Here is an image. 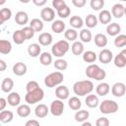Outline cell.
Returning <instances> with one entry per match:
<instances>
[{"label":"cell","instance_id":"6da1fadb","mask_svg":"<svg viewBox=\"0 0 126 126\" xmlns=\"http://www.w3.org/2000/svg\"><path fill=\"white\" fill-rule=\"evenodd\" d=\"M94 90V84L90 80H84V81H78L73 85V91L75 94L79 96H84L86 94H89Z\"/></svg>","mask_w":126,"mask_h":126},{"label":"cell","instance_id":"7a4b0ae2","mask_svg":"<svg viewBox=\"0 0 126 126\" xmlns=\"http://www.w3.org/2000/svg\"><path fill=\"white\" fill-rule=\"evenodd\" d=\"M86 75L90 79H94L96 81H101L105 79L106 73L103 69H101L96 64H91L86 69Z\"/></svg>","mask_w":126,"mask_h":126},{"label":"cell","instance_id":"3957f363","mask_svg":"<svg viewBox=\"0 0 126 126\" xmlns=\"http://www.w3.org/2000/svg\"><path fill=\"white\" fill-rule=\"evenodd\" d=\"M69 48H70V45L67 40H59L52 45L51 52H52V55L60 58V57H63L68 52Z\"/></svg>","mask_w":126,"mask_h":126},{"label":"cell","instance_id":"277c9868","mask_svg":"<svg viewBox=\"0 0 126 126\" xmlns=\"http://www.w3.org/2000/svg\"><path fill=\"white\" fill-rule=\"evenodd\" d=\"M64 80V76L60 71H56L47 75L44 79V84L47 88H53L59 86Z\"/></svg>","mask_w":126,"mask_h":126},{"label":"cell","instance_id":"5b68a950","mask_svg":"<svg viewBox=\"0 0 126 126\" xmlns=\"http://www.w3.org/2000/svg\"><path fill=\"white\" fill-rule=\"evenodd\" d=\"M44 97V92L41 88H37L36 90L27 92V94L25 96V100L28 104H34L36 102H39Z\"/></svg>","mask_w":126,"mask_h":126},{"label":"cell","instance_id":"8992f818","mask_svg":"<svg viewBox=\"0 0 126 126\" xmlns=\"http://www.w3.org/2000/svg\"><path fill=\"white\" fill-rule=\"evenodd\" d=\"M118 110V104L112 99H104L99 104V111L104 114L115 113Z\"/></svg>","mask_w":126,"mask_h":126},{"label":"cell","instance_id":"52a82bcc","mask_svg":"<svg viewBox=\"0 0 126 126\" xmlns=\"http://www.w3.org/2000/svg\"><path fill=\"white\" fill-rule=\"evenodd\" d=\"M64 111V103L62 99H54L50 104V112L54 116H60Z\"/></svg>","mask_w":126,"mask_h":126},{"label":"cell","instance_id":"ba28073f","mask_svg":"<svg viewBox=\"0 0 126 126\" xmlns=\"http://www.w3.org/2000/svg\"><path fill=\"white\" fill-rule=\"evenodd\" d=\"M125 93H126V86L121 82L115 83L111 88V94L116 97L123 96Z\"/></svg>","mask_w":126,"mask_h":126},{"label":"cell","instance_id":"9c48e42d","mask_svg":"<svg viewBox=\"0 0 126 126\" xmlns=\"http://www.w3.org/2000/svg\"><path fill=\"white\" fill-rule=\"evenodd\" d=\"M40 18L44 22H52L55 18V12L52 8L46 7L40 11Z\"/></svg>","mask_w":126,"mask_h":126},{"label":"cell","instance_id":"30bf717a","mask_svg":"<svg viewBox=\"0 0 126 126\" xmlns=\"http://www.w3.org/2000/svg\"><path fill=\"white\" fill-rule=\"evenodd\" d=\"M113 58V54L109 49H102L99 52L98 55V60L102 64H108Z\"/></svg>","mask_w":126,"mask_h":126},{"label":"cell","instance_id":"8fae6325","mask_svg":"<svg viewBox=\"0 0 126 126\" xmlns=\"http://www.w3.org/2000/svg\"><path fill=\"white\" fill-rule=\"evenodd\" d=\"M69 94H70L69 89L66 86H59L55 90V95L57 96V98L62 99V100L68 98L69 97Z\"/></svg>","mask_w":126,"mask_h":126},{"label":"cell","instance_id":"7c38bea8","mask_svg":"<svg viewBox=\"0 0 126 126\" xmlns=\"http://www.w3.org/2000/svg\"><path fill=\"white\" fill-rule=\"evenodd\" d=\"M120 32H121V27H120L119 24H117V23L108 24L107 27H106V32H107V34H109L110 36L118 35Z\"/></svg>","mask_w":126,"mask_h":126},{"label":"cell","instance_id":"4fadbf2b","mask_svg":"<svg viewBox=\"0 0 126 126\" xmlns=\"http://www.w3.org/2000/svg\"><path fill=\"white\" fill-rule=\"evenodd\" d=\"M49 111H50V109L47 107V105H45V104H43V103L38 104V105L35 107V109H34L35 116L38 117V118H43V117H45V116L48 114Z\"/></svg>","mask_w":126,"mask_h":126},{"label":"cell","instance_id":"5bb4252c","mask_svg":"<svg viewBox=\"0 0 126 126\" xmlns=\"http://www.w3.org/2000/svg\"><path fill=\"white\" fill-rule=\"evenodd\" d=\"M124 6L122 4H114L111 8V14L114 16L116 19H120L124 16Z\"/></svg>","mask_w":126,"mask_h":126},{"label":"cell","instance_id":"9a60e30c","mask_svg":"<svg viewBox=\"0 0 126 126\" xmlns=\"http://www.w3.org/2000/svg\"><path fill=\"white\" fill-rule=\"evenodd\" d=\"M37 39H38L39 44H41L43 46H47V45L51 44L53 38H52L51 33H49V32H42V33H40L38 35Z\"/></svg>","mask_w":126,"mask_h":126},{"label":"cell","instance_id":"2e32d148","mask_svg":"<svg viewBox=\"0 0 126 126\" xmlns=\"http://www.w3.org/2000/svg\"><path fill=\"white\" fill-rule=\"evenodd\" d=\"M13 73L16 76H23L27 73V65L23 62H17L13 66Z\"/></svg>","mask_w":126,"mask_h":126},{"label":"cell","instance_id":"e0dca14e","mask_svg":"<svg viewBox=\"0 0 126 126\" xmlns=\"http://www.w3.org/2000/svg\"><path fill=\"white\" fill-rule=\"evenodd\" d=\"M7 101L8 103L11 105V106H17L20 104L21 102V96L18 93L16 92H12L8 94V97H7Z\"/></svg>","mask_w":126,"mask_h":126},{"label":"cell","instance_id":"ac0fdd59","mask_svg":"<svg viewBox=\"0 0 126 126\" xmlns=\"http://www.w3.org/2000/svg\"><path fill=\"white\" fill-rule=\"evenodd\" d=\"M112 14H110V12L108 10H102L99 12V15H98V21L102 24V25H107L110 23L111 21V17Z\"/></svg>","mask_w":126,"mask_h":126},{"label":"cell","instance_id":"d6986e66","mask_svg":"<svg viewBox=\"0 0 126 126\" xmlns=\"http://www.w3.org/2000/svg\"><path fill=\"white\" fill-rule=\"evenodd\" d=\"M15 22L18 24V25H26L28 22H29V16L26 12L24 11H19L16 16H15Z\"/></svg>","mask_w":126,"mask_h":126},{"label":"cell","instance_id":"ffe728a7","mask_svg":"<svg viewBox=\"0 0 126 126\" xmlns=\"http://www.w3.org/2000/svg\"><path fill=\"white\" fill-rule=\"evenodd\" d=\"M110 91V87L107 83H100L97 85L96 89H95V92H96V94L100 95V96H104L106 95Z\"/></svg>","mask_w":126,"mask_h":126},{"label":"cell","instance_id":"44dd1931","mask_svg":"<svg viewBox=\"0 0 126 126\" xmlns=\"http://www.w3.org/2000/svg\"><path fill=\"white\" fill-rule=\"evenodd\" d=\"M51 30L55 33H61L65 30V23L61 20H56L51 25Z\"/></svg>","mask_w":126,"mask_h":126},{"label":"cell","instance_id":"7402d4cb","mask_svg":"<svg viewBox=\"0 0 126 126\" xmlns=\"http://www.w3.org/2000/svg\"><path fill=\"white\" fill-rule=\"evenodd\" d=\"M28 52H29V55L31 57H37L38 55H40L41 48H40L39 44H37V43H32L28 47Z\"/></svg>","mask_w":126,"mask_h":126},{"label":"cell","instance_id":"603a6c76","mask_svg":"<svg viewBox=\"0 0 126 126\" xmlns=\"http://www.w3.org/2000/svg\"><path fill=\"white\" fill-rule=\"evenodd\" d=\"M85 101H86L87 106H89V107H91V108L96 107V106L98 105V103H99L97 95H95V94H89V95H87Z\"/></svg>","mask_w":126,"mask_h":126},{"label":"cell","instance_id":"cb8c5ba5","mask_svg":"<svg viewBox=\"0 0 126 126\" xmlns=\"http://www.w3.org/2000/svg\"><path fill=\"white\" fill-rule=\"evenodd\" d=\"M14 87V81L11 78H5L1 83V90L4 93H10Z\"/></svg>","mask_w":126,"mask_h":126},{"label":"cell","instance_id":"d4e9b609","mask_svg":"<svg viewBox=\"0 0 126 126\" xmlns=\"http://www.w3.org/2000/svg\"><path fill=\"white\" fill-rule=\"evenodd\" d=\"M17 114L20 117H28L31 114V107L28 104H21L17 108Z\"/></svg>","mask_w":126,"mask_h":126},{"label":"cell","instance_id":"484cf974","mask_svg":"<svg viewBox=\"0 0 126 126\" xmlns=\"http://www.w3.org/2000/svg\"><path fill=\"white\" fill-rule=\"evenodd\" d=\"M12 50V44L9 40L1 39L0 40V53L2 54H9Z\"/></svg>","mask_w":126,"mask_h":126},{"label":"cell","instance_id":"4316f807","mask_svg":"<svg viewBox=\"0 0 126 126\" xmlns=\"http://www.w3.org/2000/svg\"><path fill=\"white\" fill-rule=\"evenodd\" d=\"M94 43L97 47H104L107 44V37L103 33H97L94 35Z\"/></svg>","mask_w":126,"mask_h":126},{"label":"cell","instance_id":"83f0119b","mask_svg":"<svg viewBox=\"0 0 126 126\" xmlns=\"http://www.w3.org/2000/svg\"><path fill=\"white\" fill-rule=\"evenodd\" d=\"M14 114L10 110H2L0 112V121L2 123H9L13 120Z\"/></svg>","mask_w":126,"mask_h":126},{"label":"cell","instance_id":"f1b7e54d","mask_svg":"<svg viewBox=\"0 0 126 126\" xmlns=\"http://www.w3.org/2000/svg\"><path fill=\"white\" fill-rule=\"evenodd\" d=\"M26 36L25 34L23 33L22 30H17L14 32L13 33V41L16 43V44H22L24 43V41L26 40Z\"/></svg>","mask_w":126,"mask_h":126},{"label":"cell","instance_id":"f546056e","mask_svg":"<svg viewBox=\"0 0 126 126\" xmlns=\"http://www.w3.org/2000/svg\"><path fill=\"white\" fill-rule=\"evenodd\" d=\"M71 50L72 53L74 55H81L84 53V45L81 41H74V43L71 46Z\"/></svg>","mask_w":126,"mask_h":126},{"label":"cell","instance_id":"4dcf8cb0","mask_svg":"<svg viewBox=\"0 0 126 126\" xmlns=\"http://www.w3.org/2000/svg\"><path fill=\"white\" fill-rule=\"evenodd\" d=\"M12 16V11L9 8H2L0 10V24H4V22L10 20Z\"/></svg>","mask_w":126,"mask_h":126},{"label":"cell","instance_id":"1f68e13d","mask_svg":"<svg viewBox=\"0 0 126 126\" xmlns=\"http://www.w3.org/2000/svg\"><path fill=\"white\" fill-rule=\"evenodd\" d=\"M68 105H69V107H70L71 109H73V110H79V109L81 108V106H82V102H81V100L79 99V97H77V96H72V97L69 99V101H68Z\"/></svg>","mask_w":126,"mask_h":126},{"label":"cell","instance_id":"d6a6232c","mask_svg":"<svg viewBox=\"0 0 126 126\" xmlns=\"http://www.w3.org/2000/svg\"><path fill=\"white\" fill-rule=\"evenodd\" d=\"M90 116V113L88 110H78L75 113V120L77 122H84L86 121Z\"/></svg>","mask_w":126,"mask_h":126},{"label":"cell","instance_id":"836d02e7","mask_svg":"<svg viewBox=\"0 0 126 126\" xmlns=\"http://www.w3.org/2000/svg\"><path fill=\"white\" fill-rule=\"evenodd\" d=\"M83 60L87 63H93L96 60V54L95 52L92 51V50H88L86 52L83 53Z\"/></svg>","mask_w":126,"mask_h":126},{"label":"cell","instance_id":"e575fe53","mask_svg":"<svg viewBox=\"0 0 126 126\" xmlns=\"http://www.w3.org/2000/svg\"><path fill=\"white\" fill-rule=\"evenodd\" d=\"M85 23L87 25L88 28L90 29H93V28H95L96 25H97V18L93 15V14H90L86 17V20H85Z\"/></svg>","mask_w":126,"mask_h":126},{"label":"cell","instance_id":"d590c367","mask_svg":"<svg viewBox=\"0 0 126 126\" xmlns=\"http://www.w3.org/2000/svg\"><path fill=\"white\" fill-rule=\"evenodd\" d=\"M70 25H71V27H73L74 29H80V28L83 27L84 21H83V19H82L81 17H79V16H73V17H71V19H70Z\"/></svg>","mask_w":126,"mask_h":126},{"label":"cell","instance_id":"8d00e7d4","mask_svg":"<svg viewBox=\"0 0 126 126\" xmlns=\"http://www.w3.org/2000/svg\"><path fill=\"white\" fill-rule=\"evenodd\" d=\"M39 61H40V63L42 65L48 66L52 62V55L50 53H48V52H42L39 55Z\"/></svg>","mask_w":126,"mask_h":126},{"label":"cell","instance_id":"74e56055","mask_svg":"<svg viewBox=\"0 0 126 126\" xmlns=\"http://www.w3.org/2000/svg\"><path fill=\"white\" fill-rule=\"evenodd\" d=\"M30 26L35 31V32H41L43 29V22L37 18H34L31 21Z\"/></svg>","mask_w":126,"mask_h":126},{"label":"cell","instance_id":"f35d334b","mask_svg":"<svg viewBox=\"0 0 126 126\" xmlns=\"http://www.w3.org/2000/svg\"><path fill=\"white\" fill-rule=\"evenodd\" d=\"M64 36L68 41H75L78 37V32H76L75 29H68L65 32Z\"/></svg>","mask_w":126,"mask_h":126},{"label":"cell","instance_id":"ab89813d","mask_svg":"<svg viewBox=\"0 0 126 126\" xmlns=\"http://www.w3.org/2000/svg\"><path fill=\"white\" fill-rule=\"evenodd\" d=\"M79 36H80V39L83 41V42H90L91 40H92V32L89 31V30H87V29H83L81 32H80V34H79Z\"/></svg>","mask_w":126,"mask_h":126},{"label":"cell","instance_id":"60d3db41","mask_svg":"<svg viewBox=\"0 0 126 126\" xmlns=\"http://www.w3.org/2000/svg\"><path fill=\"white\" fill-rule=\"evenodd\" d=\"M54 67L59 71H64L68 68V63H67L66 60H64L62 58H59L54 62Z\"/></svg>","mask_w":126,"mask_h":126},{"label":"cell","instance_id":"b9f144b4","mask_svg":"<svg viewBox=\"0 0 126 126\" xmlns=\"http://www.w3.org/2000/svg\"><path fill=\"white\" fill-rule=\"evenodd\" d=\"M114 45L116 47H124L126 45V34H118L114 39Z\"/></svg>","mask_w":126,"mask_h":126},{"label":"cell","instance_id":"7bdbcfd3","mask_svg":"<svg viewBox=\"0 0 126 126\" xmlns=\"http://www.w3.org/2000/svg\"><path fill=\"white\" fill-rule=\"evenodd\" d=\"M90 6H91V8L93 10L98 11V10H100V9L103 8V6H104V0H91Z\"/></svg>","mask_w":126,"mask_h":126},{"label":"cell","instance_id":"ee69618b","mask_svg":"<svg viewBox=\"0 0 126 126\" xmlns=\"http://www.w3.org/2000/svg\"><path fill=\"white\" fill-rule=\"evenodd\" d=\"M70 14H71V9L67 5H65L62 8H60L59 10H57V15L62 19L67 18L68 16H70Z\"/></svg>","mask_w":126,"mask_h":126},{"label":"cell","instance_id":"f6af8a7d","mask_svg":"<svg viewBox=\"0 0 126 126\" xmlns=\"http://www.w3.org/2000/svg\"><path fill=\"white\" fill-rule=\"evenodd\" d=\"M22 32H23V33L25 34V36H26L27 39L32 38L33 35H34V32H35V31H34L31 26H29V27H24V28L22 29Z\"/></svg>","mask_w":126,"mask_h":126},{"label":"cell","instance_id":"bcb514c9","mask_svg":"<svg viewBox=\"0 0 126 126\" xmlns=\"http://www.w3.org/2000/svg\"><path fill=\"white\" fill-rule=\"evenodd\" d=\"M114 65L118 68H123L126 66V60L118 53L115 57H114Z\"/></svg>","mask_w":126,"mask_h":126},{"label":"cell","instance_id":"7dc6e473","mask_svg":"<svg viewBox=\"0 0 126 126\" xmlns=\"http://www.w3.org/2000/svg\"><path fill=\"white\" fill-rule=\"evenodd\" d=\"M37 88H39V85L36 81H30L27 86H26V89H27V92H31V91H33V90H36Z\"/></svg>","mask_w":126,"mask_h":126},{"label":"cell","instance_id":"c3c4849f","mask_svg":"<svg viewBox=\"0 0 126 126\" xmlns=\"http://www.w3.org/2000/svg\"><path fill=\"white\" fill-rule=\"evenodd\" d=\"M66 5V2L64 0H53L52 1V6L53 8H55V10H59L60 8H62L63 6Z\"/></svg>","mask_w":126,"mask_h":126},{"label":"cell","instance_id":"681fc988","mask_svg":"<svg viewBox=\"0 0 126 126\" xmlns=\"http://www.w3.org/2000/svg\"><path fill=\"white\" fill-rule=\"evenodd\" d=\"M96 126H108L109 125V120L106 117H100L95 121Z\"/></svg>","mask_w":126,"mask_h":126},{"label":"cell","instance_id":"f907efd6","mask_svg":"<svg viewBox=\"0 0 126 126\" xmlns=\"http://www.w3.org/2000/svg\"><path fill=\"white\" fill-rule=\"evenodd\" d=\"M72 3L75 7L77 8H82L86 5L87 3V0H72Z\"/></svg>","mask_w":126,"mask_h":126},{"label":"cell","instance_id":"816d5d0a","mask_svg":"<svg viewBox=\"0 0 126 126\" xmlns=\"http://www.w3.org/2000/svg\"><path fill=\"white\" fill-rule=\"evenodd\" d=\"M26 126H39V122L35 119H32L26 122Z\"/></svg>","mask_w":126,"mask_h":126},{"label":"cell","instance_id":"f5cc1de1","mask_svg":"<svg viewBox=\"0 0 126 126\" xmlns=\"http://www.w3.org/2000/svg\"><path fill=\"white\" fill-rule=\"evenodd\" d=\"M46 2H47V0H32V3L35 6H38V7L44 6L46 4Z\"/></svg>","mask_w":126,"mask_h":126},{"label":"cell","instance_id":"db71d44e","mask_svg":"<svg viewBox=\"0 0 126 126\" xmlns=\"http://www.w3.org/2000/svg\"><path fill=\"white\" fill-rule=\"evenodd\" d=\"M7 99H5L4 97H1L0 98V110L2 111V110H4V108H5V106H6V104H7Z\"/></svg>","mask_w":126,"mask_h":126},{"label":"cell","instance_id":"11a10c76","mask_svg":"<svg viewBox=\"0 0 126 126\" xmlns=\"http://www.w3.org/2000/svg\"><path fill=\"white\" fill-rule=\"evenodd\" d=\"M6 68H7V64H6V62H5L3 59H1V60H0V71L3 72V71L6 70Z\"/></svg>","mask_w":126,"mask_h":126},{"label":"cell","instance_id":"9f6ffc18","mask_svg":"<svg viewBox=\"0 0 126 126\" xmlns=\"http://www.w3.org/2000/svg\"><path fill=\"white\" fill-rule=\"evenodd\" d=\"M125 60H126V49H122L121 51H120V53H119Z\"/></svg>","mask_w":126,"mask_h":126},{"label":"cell","instance_id":"6f0895ef","mask_svg":"<svg viewBox=\"0 0 126 126\" xmlns=\"http://www.w3.org/2000/svg\"><path fill=\"white\" fill-rule=\"evenodd\" d=\"M82 125H83V126H92V123L84 121V122H82Z\"/></svg>","mask_w":126,"mask_h":126},{"label":"cell","instance_id":"680465c9","mask_svg":"<svg viewBox=\"0 0 126 126\" xmlns=\"http://www.w3.org/2000/svg\"><path fill=\"white\" fill-rule=\"evenodd\" d=\"M21 3H24V4H27V3H29L31 0H19Z\"/></svg>","mask_w":126,"mask_h":126},{"label":"cell","instance_id":"91938a15","mask_svg":"<svg viewBox=\"0 0 126 126\" xmlns=\"http://www.w3.org/2000/svg\"><path fill=\"white\" fill-rule=\"evenodd\" d=\"M5 2H6V0H0V5L2 6V5H4L5 4Z\"/></svg>","mask_w":126,"mask_h":126},{"label":"cell","instance_id":"94428289","mask_svg":"<svg viewBox=\"0 0 126 126\" xmlns=\"http://www.w3.org/2000/svg\"><path fill=\"white\" fill-rule=\"evenodd\" d=\"M124 15H126V7L124 8Z\"/></svg>","mask_w":126,"mask_h":126},{"label":"cell","instance_id":"6125c7cd","mask_svg":"<svg viewBox=\"0 0 126 126\" xmlns=\"http://www.w3.org/2000/svg\"><path fill=\"white\" fill-rule=\"evenodd\" d=\"M121 1H124V2H126V0H121Z\"/></svg>","mask_w":126,"mask_h":126},{"label":"cell","instance_id":"be15d7a7","mask_svg":"<svg viewBox=\"0 0 126 126\" xmlns=\"http://www.w3.org/2000/svg\"><path fill=\"white\" fill-rule=\"evenodd\" d=\"M120 1H121V0H120Z\"/></svg>","mask_w":126,"mask_h":126}]
</instances>
